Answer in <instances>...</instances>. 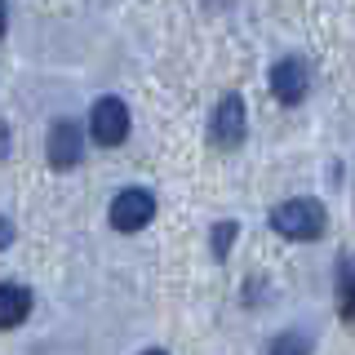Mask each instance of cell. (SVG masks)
Segmentation results:
<instances>
[{
  "mask_svg": "<svg viewBox=\"0 0 355 355\" xmlns=\"http://www.w3.org/2000/svg\"><path fill=\"white\" fill-rule=\"evenodd\" d=\"M9 151V142H5V125H0V155H5Z\"/></svg>",
  "mask_w": 355,
  "mask_h": 355,
  "instance_id": "13",
  "label": "cell"
},
{
  "mask_svg": "<svg viewBox=\"0 0 355 355\" xmlns=\"http://www.w3.org/2000/svg\"><path fill=\"white\" fill-rule=\"evenodd\" d=\"M266 355H311V342L302 338V333L288 329V333H280V338L271 342V351H266Z\"/></svg>",
  "mask_w": 355,
  "mask_h": 355,
  "instance_id": "9",
  "label": "cell"
},
{
  "mask_svg": "<svg viewBox=\"0 0 355 355\" xmlns=\"http://www.w3.org/2000/svg\"><path fill=\"white\" fill-rule=\"evenodd\" d=\"M89 133L98 147H120L129 138V107L120 98H98L89 111Z\"/></svg>",
  "mask_w": 355,
  "mask_h": 355,
  "instance_id": "3",
  "label": "cell"
},
{
  "mask_svg": "<svg viewBox=\"0 0 355 355\" xmlns=\"http://www.w3.org/2000/svg\"><path fill=\"white\" fill-rule=\"evenodd\" d=\"M9 240H14V222L0 218V249H9Z\"/></svg>",
  "mask_w": 355,
  "mask_h": 355,
  "instance_id": "11",
  "label": "cell"
},
{
  "mask_svg": "<svg viewBox=\"0 0 355 355\" xmlns=\"http://www.w3.org/2000/svg\"><path fill=\"white\" fill-rule=\"evenodd\" d=\"M244 129H249V111H244V98L240 94H222V103L214 111V120H209V138H214V147L222 151H236L244 142Z\"/></svg>",
  "mask_w": 355,
  "mask_h": 355,
  "instance_id": "2",
  "label": "cell"
},
{
  "mask_svg": "<svg viewBox=\"0 0 355 355\" xmlns=\"http://www.w3.org/2000/svg\"><path fill=\"white\" fill-rule=\"evenodd\" d=\"M142 355H164V351H142Z\"/></svg>",
  "mask_w": 355,
  "mask_h": 355,
  "instance_id": "14",
  "label": "cell"
},
{
  "mask_svg": "<svg viewBox=\"0 0 355 355\" xmlns=\"http://www.w3.org/2000/svg\"><path fill=\"white\" fill-rule=\"evenodd\" d=\"M324 222H329L324 205H320V200H306V196L284 200V205L271 214V227L280 231V236H288V240H315L320 231H324Z\"/></svg>",
  "mask_w": 355,
  "mask_h": 355,
  "instance_id": "1",
  "label": "cell"
},
{
  "mask_svg": "<svg viewBox=\"0 0 355 355\" xmlns=\"http://www.w3.org/2000/svg\"><path fill=\"white\" fill-rule=\"evenodd\" d=\"M338 311L342 320H355V253H342L338 262Z\"/></svg>",
  "mask_w": 355,
  "mask_h": 355,
  "instance_id": "8",
  "label": "cell"
},
{
  "mask_svg": "<svg viewBox=\"0 0 355 355\" xmlns=\"http://www.w3.org/2000/svg\"><path fill=\"white\" fill-rule=\"evenodd\" d=\"M31 315V293L22 284H0V329H18Z\"/></svg>",
  "mask_w": 355,
  "mask_h": 355,
  "instance_id": "7",
  "label": "cell"
},
{
  "mask_svg": "<svg viewBox=\"0 0 355 355\" xmlns=\"http://www.w3.org/2000/svg\"><path fill=\"white\" fill-rule=\"evenodd\" d=\"M231 240H236V222H218V227H214V249H218V258H227Z\"/></svg>",
  "mask_w": 355,
  "mask_h": 355,
  "instance_id": "10",
  "label": "cell"
},
{
  "mask_svg": "<svg viewBox=\"0 0 355 355\" xmlns=\"http://www.w3.org/2000/svg\"><path fill=\"white\" fill-rule=\"evenodd\" d=\"M44 155H49L53 169H76L85 155V133L76 120H53L49 125V142H44Z\"/></svg>",
  "mask_w": 355,
  "mask_h": 355,
  "instance_id": "5",
  "label": "cell"
},
{
  "mask_svg": "<svg viewBox=\"0 0 355 355\" xmlns=\"http://www.w3.org/2000/svg\"><path fill=\"white\" fill-rule=\"evenodd\" d=\"M155 218V196L147 187H129L111 200V227L116 231H142Z\"/></svg>",
  "mask_w": 355,
  "mask_h": 355,
  "instance_id": "4",
  "label": "cell"
},
{
  "mask_svg": "<svg viewBox=\"0 0 355 355\" xmlns=\"http://www.w3.org/2000/svg\"><path fill=\"white\" fill-rule=\"evenodd\" d=\"M306 89H311V71H306L302 58H280L271 67V94L280 98V103H288V107L302 103Z\"/></svg>",
  "mask_w": 355,
  "mask_h": 355,
  "instance_id": "6",
  "label": "cell"
},
{
  "mask_svg": "<svg viewBox=\"0 0 355 355\" xmlns=\"http://www.w3.org/2000/svg\"><path fill=\"white\" fill-rule=\"evenodd\" d=\"M5 18H9V9H5V0H0V36H5Z\"/></svg>",
  "mask_w": 355,
  "mask_h": 355,
  "instance_id": "12",
  "label": "cell"
}]
</instances>
